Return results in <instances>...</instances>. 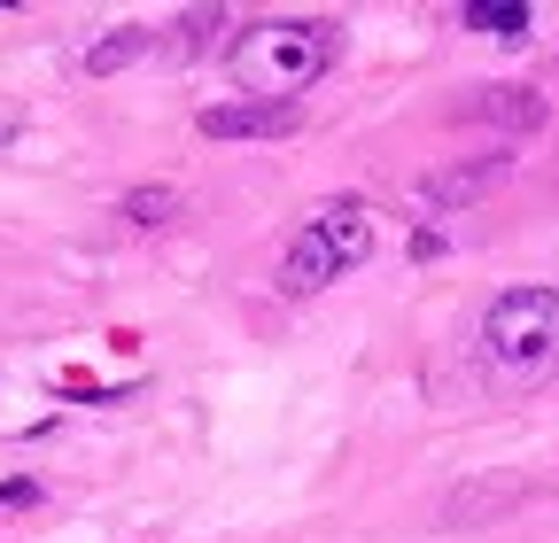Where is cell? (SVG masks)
<instances>
[{
  "mask_svg": "<svg viewBox=\"0 0 559 543\" xmlns=\"http://www.w3.org/2000/svg\"><path fill=\"white\" fill-rule=\"evenodd\" d=\"M342 55V32L326 16H257L226 39V71L241 86V101H304V86H319Z\"/></svg>",
  "mask_w": 559,
  "mask_h": 543,
  "instance_id": "6da1fadb",
  "label": "cell"
},
{
  "mask_svg": "<svg viewBox=\"0 0 559 543\" xmlns=\"http://www.w3.org/2000/svg\"><path fill=\"white\" fill-rule=\"evenodd\" d=\"M474 358L489 381L536 388L559 373V288H506L474 326Z\"/></svg>",
  "mask_w": 559,
  "mask_h": 543,
  "instance_id": "7a4b0ae2",
  "label": "cell"
},
{
  "mask_svg": "<svg viewBox=\"0 0 559 543\" xmlns=\"http://www.w3.org/2000/svg\"><path fill=\"white\" fill-rule=\"evenodd\" d=\"M366 256H373V210L349 202V194H334V202H319V210L288 233V249H280V288H288V295H319V288L342 280V272H358Z\"/></svg>",
  "mask_w": 559,
  "mask_h": 543,
  "instance_id": "3957f363",
  "label": "cell"
},
{
  "mask_svg": "<svg viewBox=\"0 0 559 543\" xmlns=\"http://www.w3.org/2000/svg\"><path fill=\"white\" fill-rule=\"evenodd\" d=\"M194 124H202V141H288L304 124V101H218Z\"/></svg>",
  "mask_w": 559,
  "mask_h": 543,
  "instance_id": "277c9868",
  "label": "cell"
},
{
  "mask_svg": "<svg viewBox=\"0 0 559 543\" xmlns=\"http://www.w3.org/2000/svg\"><path fill=\"white\" fill-rule=\"evenodd\" d=\"M506 171H513V156H481V164H459V171H436V179H419V186H412V202H419L428 218H443V210H466L474 194H489V186H498Z\"/></svg>",
  "mask_w": 559,
  "mask_h": 543,
  "instance_id": "5b68a950",
  "label": "cell"
},
{
  "mask_svg": "<svg viewBox=\"0 0 559 543\" xmlns=\"http://www.w3.org/2000/svg\"><path fill=\"white\" fill-rule=\"evenodd\" d=\"M466 117L506 124V132H536V124H544V94H528V86H481V94L466 101Z\"/></svg>",
  "mask_w": 559,
  "mask_h": 543,
  "instance_id": "8992f818",
  "label": "cell"
},
{
  "mask_svg": "<svg viewBox=\"0 0 559 543\" xmlns=\"http://www.w3.org/2000/svg\"><path fill=\"white\" fill-rule=\"evenodd\" d=\"M459 24H466V32H489V39H521L536 16H528V0H466Z\"/></svg>",
  "mask_w": 559,
  "mask_h": 543,
  "instance_id": "52a82bcc",
  "label": "cell"
},
{
  "mask_svg": "<svg viewBox=\"0 0 559 543\" xmlns=\"http://www.w3.org/2000/svg\"><path fill=\"white\" fill-rule=\"evenodd\" d=\"M148 47H156V32H140V24H124L117 39H94V47H86V71H94V79H109V71H124L132 55H148Z\"/></svg>",
  "mask_w": 559,
  "mask_h": 543,
  "instance_id": "ba28073f",
  "label": "cell"
},
{
  "mask_svg": "<svg viewBox=\"0 0 559 543\" xmlns=\"http://www.w3.org/2000/svg\"><path fill=\"white\" fill-rule=\"evenodd\" d=\"M124 218L132 226H164V218H179V194L171 186H132L124 194Z\"/></svg>",
  "mask_w": 559,
  "mask_h": 543,
  "instance_id": "9c48e42d",
  "label": "cell"
},
{
  "mask_svg": "<svg viewBox=\"0 0 559 543\" xmlns=\"http://www.w3.org/2000/svg\"><path fill=\"white\" fill-rule=\"evenodd\" d=\"M16 505H39V482H0V512H16Z\"/></svg>",
  "mask_w": 559,
  "mask_h": 543,
  "instance_id": "30bf717a",
  "label": "cell"
}]
</instances>
